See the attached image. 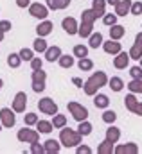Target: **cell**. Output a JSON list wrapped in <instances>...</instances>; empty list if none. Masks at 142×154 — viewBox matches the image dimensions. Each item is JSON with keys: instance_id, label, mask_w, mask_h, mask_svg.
<instances>
[]
</instances>
